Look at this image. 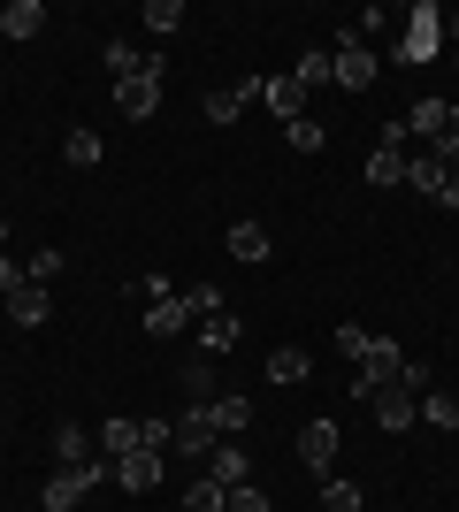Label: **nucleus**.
<instances>
[{
	"instance_id": "17",
	"label": "nucleus",
	"mask_w": 459,
	"mask_h": 512,
	"mask_svg": "<svg viewBox=\"0 0 459 512\" xmlns=\"http://www.w3.org/2000/svg\"><path fill=\"white\" fill-rule=\"evenodd\" d=\"M8 314H16L23 329H46V314H54V306H46L39 283H23V291H8Z\"/></svg>"
},
{
	"instance_id": "30",
	"label": "nucleus",
	"mask_w": 459,
	"mask_h": 512,
	"mask_svg": "<svg viewBox=\"0 0 459 512\" xmlns=\"http://www.w3.org/2000/svg\"><path fill=\"white\" fill-rule=\"evenodd\" d=\"M153 54H138V46H123V39H108V77H138Z\"/></svg>"
},
{
	"instance_id": "5",
	"label": "nucleus",
	"mask_w": 459,
	"mask_h": 512,
	"mask_svg": "<svg viewBox=\"0 0 459 512\" xmlns=\"http://www.w3.org/2000/svg\"><path fill=\"white\" fill-rule=\"evenodd\" d=\"M115 107H123L131 123H146L153 107H161V54H153V62L138 69V77H123V85H115Z\"/></svg>"
},
{
	"instance_id": "21",
	"label": "nucleus",
	"mask_w": 459,
	"mask_h": 512,
	"mask_svg": "<svg viewBox=\"0 0 459 512\" xmlns=\"http://www.w3.org/2000/svg\"><path fill=\"white\" fill-rule=\"evenodd\" d=\"M146 329H153V337H176V329H192L184 299H153V306H146Z\"/></svg>"
},
{
	"instance_id": "13",
	"label": "nucleus",
	"mask_w": 459,
	"mask_h": 512,
	"mask_svg": "<svg viewBox=\"0 0 459 512\" xmlns=\"http://www.w3.org/2000/svg\"><path fill=\"white\" fill-rule=\"evenodd\" d=\"M368 406H375V421H383V428H414V390H406V383H391V390H375Z\"/></svg>"
},
{
	"instance_id": "43",
	"label": "nucleus",
	"mask_w": 459,
	"mask_h": 512,
	"mask_svg": "<svg viewBox=\"0 0 459 512\" xmlns=\"http://www.w3.org/2000/svg\"><path fill=\"white\" fill-rule=\"evenodd\" d=\"M452 398H459V383H452Z\"/></svg>"
},
{
	"instance_id": "23",
	"label": "nucleus",
	"mask_w": 459,
	"mask_h": 512,
	"mask_svg": "<svg viewBox=\"0 0 459 512\" xmlns=\"http://www.w3.org/2000/svg\"><path fill=\"white\" fill-rule=\"evenodd\" d=\"M62 153H69V169H100V130L77 123V130L62 138Z\"/></svg>"
},
{
	"instance_id": "3",
	"label": "nucleus",
	"mask_w": 459,
	"mask_h": 512,
	"mask_svg": "<svg viewBox=\"0 0 459 512\" xmlns=\"http://www.w3.org/2000/svg\"><path fill=\"white\" fill-rule=\"evenodd\" d=\"M398 375H406V352H398L391 337H368V352H360V398H375V390H391Z\"/></svg>"
},
{
	"instance_id": "16",
	"label": "nucleus",
	"mask_w": 459,
	"mask_h": 512,
	"mask_svg": "<svg viewBox=\"0 0 459 512\" xmlns=\"http://www.w3.org/2000/svg\"><path fill=\"white\" fill-rule=\"evenodd\" d=\"M39 23H46L39 0H8V8H0V31H8V39H39Z\"/></svg>"
},
{
	"instance_id": "10",
	"label": "nucleus",
	"mask_w": 459,
	"mask_h": 512,
	"mask_svg": "<svg viewBox=\"0 0 459 512\" xmlns=\"http://www.w3.org/2000/svg\"><path fill=\"white\" fill-rule=\"evenodd\" d=\"M253 100H261V77H253V85H215L207 92V123H238Z\"/></svg>"
},
{
	"instance_id": "41",
	"label": "nucleus",
	"mask_w": 459,
	"mask_h": 512,
	"mask_svg": "<svg viewBox=\"0 0 459 512\" xmlns=\"http://www.w3.org/2000/svg\"><path fill=\"white\" fill-rule=\"evenodd\" d=\"M444 207H452V214H459V169H452V184H444Z\"/></svg>"
},
{
	"instance_id": "28",
	"label": "nucleus",
	"mask_w": 459,
	"mask_h": 512,
	"mask_svg": "<svg viewBox=\"0 0 459 512\" xmlns=\"http://www.w3.org/2000/svg\"><path fill=\"white\" fill-rule=\"evenodd\" d=\"M62 268H69V260H62V253H54V245H39V253L23 260V276L39 283V291H46V283H54V276H62Z\"/></svg>"
},
{
	"instance_id": "37",
	"label": "nucleus",
	"mask_w": 459,
	"mask_h": 512,
	"mask_svg": "<svg viewBox=\"0 0 459 512\" xmlns=\"http://www.w3.org/2000/svg\"><path fill=\"white\" fill-rule=\"evenodd\" d=\"M437 153H444V161H452V169H459V107H452V115H444V130H437Z\"/></svg>"
},
{
	"instance_id": "1",
	"label": "nucleus",
	"mask_w": 459,
	"mask_h": 512,
	"mask_svg": "<svg viewBox=\"0 0 459 512\" xmlns=\"http://www.w3.org/2000/svg\"><path fill=\"white\" fill-rule=\"evenodd\" d=\"M329 85H345V92H368V85H375V46H368V39H352V31H345V39L329 46Z\"/></svg>"
},
{
	"instance_id": "25",
	"label": "nucleus",
	"mask_w": 459,
	"mask_h": 512,
	"mask_svg": "<svg viewBox=\"0 0 459 512\" xmlns=\"http://www.w3.org/2000/svg\"><path fill=\"white\" fill-rule=\"evenodd\" d=\"M421 421L429 428H459V398L452 390H429V398H421Z\"/></svg>"
},
{
	"instance_id": "42",
	"label": "nucleus",
	"mask_w": 459,
	"mask_h": 512,
	"mask_svg": "<svg viewBox=\"0 0 459 512\" xmlns=\"http://www.w3.org/2000/svg\"><path fill=\"white\" fill-rule=\"evenodd\" d=\"M452 69H459V46H452Z\"/></svg>"
},
{
	"instance_id": "26",
	"label": "nucleus",
	"mask_w": 459,
	"mask_h": 512,
	"mask_svg": "<svg viewBox=\"0 0 459 512\" xmlns=\"http://www.w3.org/2000/svg\"><path fill=\"white\" fill-rule=\"evenodd\" d=\"M322 512H360V482H337V474H322Z\"/></svg>"
},
{
	"instance_id": "29",
	"label": "nucleus",
	"mask_w": 459,
	"mask_h": 512,
	"mask_svg": "<svg viewBox=\"0 0 459 512\" xmlns=\"http://www.w3.org/2000/svg\"><path fill=\"white\" fill-rule=\"evenodd\" d=\"M291 77H299V92L329 85V46H314V54H299V69H291Z\"/></svg>"
},
{
	"instance_id": "31",
	"label": "nucleus",
	"mask_w": 459,
	"mask_h": 512,
	"mask_svg": "<svg viewBox=\"0 0 459 512\" xmlns=\"http://www.w3.org/2000/svg\"><path fill=\"white\" fill-rule=\"evenodd\" d=\"M284 130H291V153H322L329 146V130L314 123V115H299V123H284Z\"/></svg>"
},
{
	"instance_id": "38",
	"label": "nucleus",
	"mask_w": 459,
	"mask_h": 512,
	"mask_svg": "<svg viewBox=\"0 0 459 512\" xmlns=\"http://www.w3.org/2000/svg\"><path fill=\"white\" fill-rule=\"evenodd\" d=\"M222 512H268V490H253V482H245V490H230V505Z\"/></svg>"
},
{
	"instance_id": "20",
	"label": "nucleus",
	"mask_w": 459,
	"mask_h": 512,
	"mask_svg": "<svg viewBox=\"0 0 459 512\" xmlns=\"http://www.w3.org/2000/svg\"><path fill=\"white\" fill-rule=\"evenodd\" d=\"M368 184H406V146H375L368 153Z\"/></svg>"
},
{
	"instance_id": "33",
	"label": "nucleus",
	"mask_w": 459,
	"mask_h": 512,
	"mask_svg": "<svg viewBox=\"0 0 459 512\" xmlns=\"http://www.w3.org/2000/svg\"><path fill=\"white\" fill-rule=\"evenodd\" d=\"M176 23H184V8H176V0H146V31H153V39H169Z\"/></svg>"
},
{
	"instance_id": "6",
	"label": "nucleus",
	"mask_w": 459,
	"mask_h": 512,
	"mask_svg": "<svg viewBox=\"0 0 459 512\" xmlns=\"http://www.w3.org/2000/svg\"><path fill=\"white\" fill-rule=\"evenodd\" d=\"M215 444H222V436H215V413H207V398H192L184 421H176V451H184V459H207ZM176 451H169V459H176Z\"/></svg>"
},
{
	"instance_id": "14",
	"label": "nucleus",
	"mask_w": 459,
	"mask_h": 512,
	"mask_svg": "<svg viewBox=\"0 0 459 512\" xmlns=\"http://www.w3.org/2000/svg\"><path fill=\"white\" fill-rule=\"evenodd\" d=\"M207 413H215V436H222V444L253 428V398H207Z\"/></svg>"
},
{
	"instance_id": "34",
	"label": "nucleus",
	"mask_w": 459,
	"mask_h": 512,
	"mask_svg": "<svg viewBox=\"0 0 459 512\" xmlns=\"http://www.w3.org/2000/svg\"><path fill=\"white\" fill-rule=\"evenodd\" d=\"M184 314H192V321L222 314V291H215V283H192V291H184Z\"/></svg>"
},
{
	"instance_id": "12",
	"label": "nucleus",
	"mask_w": 459,
	"mask_h": 512,
	"mask_svg": "<svg viewBox=\"0 0 459 512\" xmlns=\"http://www.w3.org/2000/svg\"><path fill=\"white\" fill-rule=\"evenodd\" d=\"M115 482H123V490H153V482H161V451H123V459H115Z\"/></svg>"
},
{
	"instance_id": "15",
	"label": "nucleus",
	"mask_w": 459,
	"mask_h": 512,
	"mask_svg": "<svg viewBox=\"0 0 459 512\" xmlns=\"http://www.w3.org/2000/svg\"><path fill=\"white\" fill-rule=\"evenodd\" d=\"M261 100L284 115V123H299L306 115V92H299V77H261Z\"/></svg>"
},
{
	"instance_id": "32",
	"label": "nucleus",
	"mask_w": 459,
	"mask_h": 512,
	"mask_svg": "<svg viewBox=\"0 0 459 512\" xmlns=\"http://www.w3.org/2000/svg\"><path fill=\"white\" fill-rule=\"evenodd\" d=\"M100 451H108V459L138 451V421H108V428H100Z\"/></svg>"
},
{
	"instance_id": "40",
	"label": "nucleus",
	"mask_w": 459,
	"mask_h": 512,
	"mask_svg": "<svg viewBox=\"0 0 459 512\" xmlns=\"http://www.w3.org/2000/svg\"><path fill=\"white\" fill-rule=\"evenodd\" d=\"M444 39H452V46H459V8H444Z\"/></svg>"
},
{
	"instance_id": "27",
	"label": "nucleus",
	"mask_w": 459,
	"mask_h": 512,
	"mask_svg": "<svg viewBox=\"0 0 459 512\" xmlns=\"http://www.w3.org/2000/svg\"><path fill=\"white\" fill-rule=\"evenodd\" d=\"M222 505H230V490H222V482H207V474L184 490V512H222Z\"/></svg>"
},
{
	"instance_id": "18",
	"label": "nucleus",
	"mask_w": 459,
	"mask_h": 512,
	"mask_svg": "<svg viewBox=\"0 0 459 512\" xmlns=\"http://www.w3.org/2000/svg\"><path fill=\"white\" fill-rule=\"evenodd\" d=\"M230 344H238V314L222 306V314H207V329H199V352L215 360V352H230Z\"/></svg>"
},
{
	"instance_id": "22",
	"label": "nucleus",
	"mask_w": 459,
	"mask_h": 512,
	"mask_svg": "<svg viewBox=\"0 0 459 512\" xmlns=\"http://www.w3.org/2000/svg\"><path fill=\"white\" fill-rule=\"evenodd\" d=\"M230 260H268V230L261 222H230Z\"/></svg>"
},
{
	"instance_id": "19",
	"label": "nucleus",
	"mask_w": 459,
	"mask_h": 512,
	"mask_svg": "<svg viewBox=\"0 0 459 512\" xmlns=\"http://www.w3.org/2000/svg\"><path fill=\"white\" fill-rule=\"evenodd\" d=\"M54 459H62V467H85V459H92V436L77 421H62V428H54Z\"/></svg>"
},
{
	"instance_id": "4",
	"label": "nucleus",
	"mask_w": 459,
	"mask_h": 512,
	"mask_svg": "<svg viewBox=\"0 0 459 512\" xmlns=\"http://www.w3.org/2000/svg\"><path fill=\"white\" fill-rule=\"evenodd\" d=\"M100 474H108L100 459H85V467H54V474H46V512H77Z\"/></svg>"
},
{
	"instance_id": "39",
	"label": "nucleus",
	"mask_w": 459,
	"mask_h": 512,
	"mask_svg": "<svg viewBox=\"0 0 459 512\" xmlns=\"http://www.w3.org/2000/svg\"><path fill=\"white\" fill-rule=\"evenodd\" d=\"M337 352H345V360H360V352H368V329H352V321H345V329H337Z\"/></svg>"
},
{
	"instance_id": "7",
	"label": "nucleus",
	"mask_w": 459,
	"mask_h": 512,
	"mask_svg": "<svg viewBox=\"0 0 459 512\" xmlns=\"http://www.w3.org/2000/svg\"><path fill=\"white\" fill-rule=\"evenodd\" d=\"M329 459H337V421H306L299 428V467L306 474H329Z\"/></svg>"
},
{
	"instance_id": "11",
	"label": "nucleus",
	"mask_w": 459,
	"mask_h": 512,
	"mask_svg": "<svg viewBox=\"0 0 459 512\" xmlns=\"http://www.w3.org/2000/svg\"><path fill=\"white\" fill-rule=\"evenodd\" d=\"M306 375H314V352H306V344H276V352H268V383H306Z\"/></svg>"
},
{
	"instance_id": "35",
	"label": "nucleus",
	"mask_w": 459,
	"mask_h": 512,
	"mask_svg": "<svg viewBox=\"0 0 459 512\" xmlns=\"http://www.w3.org/2000/svg\"><path fill=\"white\" fill-rule=\"evenodd\" d=\"M184 390H199V398L215 390V360H207V352H192V360H184Z\"/></svg>"
},
{
	"instance_id": "9",
	"label": "nucleus",
	"mask_w": 459,
	"mask_h": 512,
	"mask_svg": "<svg viewBox=\"0 0 459 512\" xmlns=\"http://www.w3.org/2000/svg\"><path fill=\"white\" fill-rule=\"evenodd\" d=\"M406 184H414V192H429V199H444V184H452V161H444L437 146L414 153V161H406Z\"/></svg>"
},
{
	"instance_id": "2",
	"label": "nucleus",
	"mask_w": 459,
	"mask_h": 512,
	"mask_svg": "<svg viewBox=\"0 0 459 512\" xmlns=\"http://www.w3.org/2000/svg\"><path fill=\"white\" fill-rule=\"evenodd\" d=\"M437 46H444V8H429V0H421L414 8V23H406V39H398V62H437Z\"/></svg>"
},
{
	"instance_id": "8",
	"label": "nucleus",
	"mask_w": 459,
	"mask_h": 512,
	"mask_svg": "<svg viewBox=\"0 0 459 512\" xmlns=\"http://www.w3.org/2000/svg\"><path fill=\"white\" fill-rule=\"evenodd\" d=\"M207 482H222V490H245V482H253V459H245L238 444H215V451H207Z\"/></svg>"
},
{
	"instance_id": "24",
	"label": "nucleus",
	"mask_w": 459,
	"mask_h": 512,
	"mask_svg": "<svg viewBox=\"0 0 459 512\" xmlns=\"http://www.w3.org/2000/svg\"><path fill=\"white\" fill-rule=\"evenodd\" d=\"M444 115H452V100H414L406 130H414V138H437V130H444Z\"/></svg>"
},
{
	"instance_id": "36",
	"label": "nucleus",
	"mask_w": 459,
	"mask_h": 512,
	"mask_svg": "<svg viewBox=\"0 0 459 512\" xmlns=\"http://www.w3.org/2000/svg\"><path fill=\"white\" fill-rule=\"evenodd\" d=\"M169 444H176L169 421H138V451H169Z\"/></svg>"
}]
</instances>
